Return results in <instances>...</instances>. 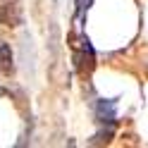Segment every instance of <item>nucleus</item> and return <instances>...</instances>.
<instances>
[{
	"mask_svg": "<svg viewBox=\"0 0 148 148\" xmlns=\"http://www.w3.org/2000/svg\"><path fill=\"white\" fill-rule=\"evenodd\" d=\"M0 17H3L5 24H19V10H17V5H5L0 10Z\"/></svg>",
	"mask_w": 148,
	"mask_h": 148,
	"instance_id": "nucleus-3",
	"label": "nucleus"
},
{
	"mask_svg": "<svg viewBox=\"0 0 148 148\" xmlns=\"http://www.w3.org/2000/svg\"><path fill=\"white\" fill-rule=\"evenodd\" d=\"M0 72L3 74L14 72V53L10 48V43H0Z\"/></svg>",
	"mask_w": 148,
	"mask_h": 148,
	"instance_id": "nucleus-2",
	"label": "nucleus"
},
{
	"mask_svg": "<svg viewBox=\"0 0 148 148\" xmlns=\"http://www.w3.org/2000/svg\"><path fill=\"white\" fill-rule=\"evenodd\" d=\"M115 108H117V100H105V98H100L98 103H96V115L100 122H115Z\"/></svg>",
	"mask_w": 148,
	"mask_h": 148,
	"instance_id": "nucleus-1",
	"label": "nucleus"
},
{
	"mask_svg": "<svg viewBox=\"0 0 148 148\" xmlns=\"http://www.w3.org/2000/svg\"><path fill=\"white\" fill-rule=\"evenodd\" d=\"M88 7H91V0H77V19H84Z\"/></svg>",
	"mask_w": 148,
	"mask_h": 148,
	"instance_id": "nucleus-4",
	"label": "nucleus"
}]
</instances>
